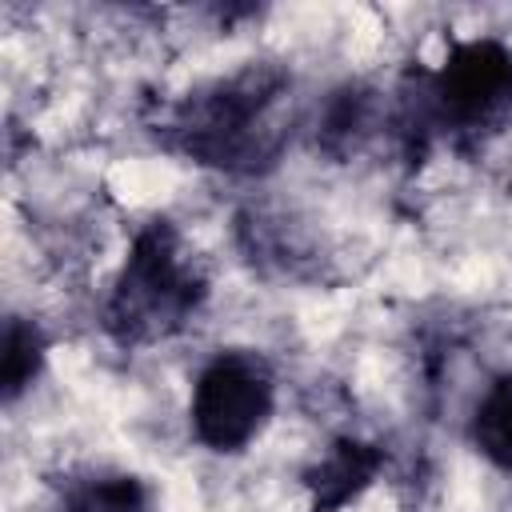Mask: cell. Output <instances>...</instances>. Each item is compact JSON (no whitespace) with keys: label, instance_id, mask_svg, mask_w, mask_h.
Wrapping results in <instances>:
<instances>
[{"label":"cell","instance_id":"obj_8","mask_svg":"<svg viewBox=\"0 0 512 512\" xmlns=\"http://www.w3.org/2000/svg\"><path fill=\"white\" fill-rule=\"evenodd\" d=\"M468 444L496 472H512V368L496 372L480 388L468 412Z\"/></svg>","mask_w":512,"mask_h":512},{"label":"cell","instance_id":"obj_4","mask_svg":"<svg viewBox=\"0 0 512 512\" xmlns=\"http://www.w3.org/2000/svg\"><path fill=\"white\" fill-rule=\"evenodd\" d=\"M276 412V368L256 348L212 352L188 396V428L216 456L244 452Z\"/></svg>","mask_w":512,"mask_h":512},{"label":"cell","instance_id":"obj_3","mask_svg":"<svg viewBox=\"0 0 512 512\" xmlns=\"http://www.w3.org/2000/svg\"><path fill=\"white\" fill-rule=\"evenodd\" d=\"M440 144L460 156L484 152L512 128V48L500 36L452 40L436 68H424Z\"/></svg>","mask_w":512,"mask_h":512},{"label":"cell","instance_id":"obj_1","mask_svg":"<svg viewBox=\"0 0 512 512\" xmlns=\"http://www.w3.org/2000/svg\"><path fill=\"white\" fill-rule=\"evenodd\" d=\"M296 132V80L280 60H248L200 80L160 108L152 136L180 160L256 180L268 176Z\"/></svg>","mask_w":512,"mask_h":512},{"label":"cell","instance_id":"obj_5","mask_svg":"<svg viewBox=\"0 0 512 512\" xmlns=\"http://www.w3.org/2000/svg\"><path fill=\"white\" fill-rule=\"evenodd\" d=\"M388 128V96L368 80H340L324 92L312 116V144L328 160L344 164L360 156Z\"/></svg>","mask_w":512,"mask_h":512},{"label":"cell","instance_id":"obj_2","mask_svg":"<svg viewBox=\"0 0 512 512\" xmlns=\"http://www.w3.org/2000/svg\"><path fill=\"white\" fill-rule=\"evenodd\" d=\"M208 268L176 220H144L104 292L100 328L120 348H152L180 336L204 312Z\"/></svg>","mask_w":512,"mask_h":512},{"label":"cell","instance_id":"obj_9","mask_svg":"<svg viewBox=\"0 0 512 512\" xmlns=\"http://www.w3.org/2000/svg\"><path fill=\"white\" fill-rule=\"evenodd\" d=\"M48 332L32 316H8L4 320V348H0V396L12 408L20 396L36 388V380L48 368Z\"/></svg>","mask_w":512,"mask_h":512},{"label":"cell","instance_id":"obj_7","mask_svg":"<svg viewBox=\"0 0 512 512\" xmlns=\"http://www.w3.org/2000/svg\"><path fill=\"white\" fill-rule=\"evenodd\" d=\"M56 512H152V488L128 468L92 464L68 472L56 496Z\"/></svg>","mask_w":512,"mask_h":512},{"label":"cell","instance_id":"obj_6","mask_svg":"<svg viewBox=\"0 0 512 512\" xmlns=\"http://www.w3.org/2000/svg\"><path fill=\"white\" fill-rule=\"evenodd\" d=\"M384 448L364 436H336L304 472V492L312 512H340L356 504L380 476L384 468Z\"/></svg>","mask_w":512,"mask_h":512}]
</instances>
